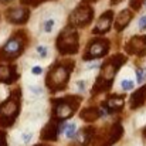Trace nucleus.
Instances as JSON below:
<instances>
[{
    "label": "nucleus",
    "instance_id": "obj_13",
    "mask_svg": "<svg viewBox=\"0 0 146 146\" xmlns=\"http://www.w3.org/2000/svg\"><path fill=\"white\" fill-rule=\"evenodd\" d=\"M17 80V72L14 65H4L0 64V82L4 84H11L13 81Z\"/></svg>",
    "mask_w": 146,
    "mask_h": 146
},
{
    "label": "nucleus",
    "instance_id": "obj_7",
    "mask_svg": "<svg viewBox=\"0 0 146 146\" xmlns=\"http://www.w3.org/2000/svg\"><path fill=\"white\" fill-rule=\"evenodd\" d=\"M92 16H94L92 7L88 4H81L72 11V14L70 17V24L75 26V27H84L91 23Z\"/></svg>",
    "mask_w": 146,
    "mask_h": 146
},
{
    "label": "nucleus",
    "instance_id": "obj_35",
    "mask_svg": "<svg viewBox=\"0 0 146 146\" xmlns=\"http://www.w3.org/2000/svg\"><path fill=\"white\" fill-rule=\"evenodd\" d=\"M36 146H47V145H36Z\"/></svg>",
    "mask_w": 146,
    "mask_h": 146
},
{
    "label": "nucleus",
    "instance_id": "obj_6",
    "mask_svg": "<svg viewBox=\"0 0 146 146\" xmlns=\"http://www.w3.org/2000/svg\"><path fill=\"white\" fill-rule=\"evenodd\" d=\"M26 43V37L23 33H17L14 37H11L6 46L3 47L1 52H0V58L3 60H13L16 57H19L23 52V47Z\"/></svg>",
    "mask_w": 146,
    "mask_h": 146
},
{
    "label": "nucleus",
    "instance_id": "obj_17",
    "mask_svg": "<svg viewBox=\"0 0 146 146\" xmlns=\"http://www.w3.org/2000/svg\"><path fill=\"white\" fill-rule=\"evenodd\" d=\"M145 101H146V85L139 88L136 92H133V95L131 97V102L129 104H131L132 109H136V108L142 106L145 104Z\"/></svg>",
    "mask_w": 146,
    "mask_h": 146
},
{
    "label": "nucleus",
    "instance_id": "obj_23",
    "mask_svg": "<svg viewBox=\"0 0 146 146\" xmlns=\"http://www.w3.org/2000/svg\"><path fill=\"white\" fill-rule=\"evenodd\" d=\"M145 77H146V70L145 68H138V70H136V80H138L139 84L143 82Z\"/></svg>",
    "mask_w": 146,
    "mask_h": 146
},
{
    "label": "nucleus",
    "instance_id": "obj_15",
    "mask_svg": "<svg viewBox=\"0 0 146 146\" xmlns=\"http://www.w3.org/2000/svg\"><path fill=\"white\" fill-rule=\"evenodd\" d=\"M123 104H125V98L121 97V95H112L109 97L105 102H104V106L111 112H116V111H121L123 108Z\"/></svg>",
    "mask_w": 146,
    "mask_h": 146
},
{
    "label": "nucleus",
    "instance_id": "obj_11",
    "mask_svg": "<svg viewBox=\"0 0 146 146\" xmlns=\"http://www.w3.org/2000/svg\"><path fill=\"white\" fill-rule=\"evenodd\" d=\"M29 14H30V11L24 7L11 9L7 13V20L13 24H24L29 20Z\"/></svg>",
    "mask_w": 146,
    "mask_h": 146
},
{
    "label": "nucleus",
    "instance_id": "obj_32",
    "mask_svg": "<svg viewBox=\"0 0 146 146\" xmlns=\"http://www.w3.org/2000/svg\"><path fill=\"white\" fill-rule=\"evenodd\" d=\"M119 1H122V0H111V4H118Z\"/></svg>",
    "mask_w": 146,
    "mask_h": 146
},
{
    "label": "nucleus",
    "instance_id": "obj_20",
    "mask_svg": "<svg viewBox=\"0 0 146 146\" xmlns=\"http://www.w3.org/2000/svg\"><path fill=\"white\" fill-rule=\"evenodd\" d=\"M75 132H77V125H75V123H70V125L65 126V136H67L68 139L74 138V136H75Z\"/></svg>",
    "mask_w": 146,
    "mask_h": 146
},
{
    "label": "nucleus",
    "instance_id": "obj_26",
    "mask_svg": "<svg viewBox=\"0 0 146 146\" xmlns=\"http://www.w3.org/2000/svg\"><path fill=\"white\" fill-rule=\"evenodd\" d=\"M44 0H21V4H31V6H38Z\"/></svg>",
    "mask_w": 146,
    "mask_h": 146
},
{
    "label": "nucleus",
    "instance_id": "obj_24",
    "mask_svg": "<svg viewBox=\"0 0 146 146\" xmlns=\"http://www.w3.org/2000/svg\"><path fill=\"white\" fill-rule=\"evenodd\" d=\"M37 54H38L41 58H46L47 54H48V50H47L46 46H38V47H37Z\"/></svg>",
    "mask_w": 146,
    "mask_h": 146
},
{
    "label": "nucleus",
    "instance_id": "obj_31",
    "mask_svg": "<svg viewBox=\"0 0 146 146\" xmlns=\"http://www.w3.org/2000/svg\"><path fill=\"white\" fill-rule=\"evenodd\" d=\"M77 84H78V88H80L81 91H84V88H85V82H84V81H78Z\"/></svg>",
    "mask_w": 146,
    "mask_h": 146
},
{
    "label": "nucleus",
    "instance_id": "obj_30",
    "mask_svg": "<svg viewBox=\"0 0 146 146\" xmlns=\"http://www.w3.org/2000/svg\"><path fill=\"white\" fill-rule=\"evenodd\" d=\"M0 146H7V143H6V135L3 132H0Z\"/></svg>",
    "mask_w": 146,
    "mask_h": 146
},
{
    "label": "nucleus",
    "instance_id": "obj_19",
    "mask_svg": "<svg viewBox=\"0 0 146 146\" xmlns=\"http://www.w3.org/2000/svg\"><path fill=\"white\" fill-rule=\"evenodd\" d=\"M99 116H101V112L98 111L97 108H94V106L85 108V109H82V112H81V119H84V121H87V122H94V121H97Z\"/></svg>",
    "mask_w": 146,
    "mask_h": 146
},
{
    "label": "nucleus",
    "instance_id": "obj_10",
    "mask_svg": "<svg viewBox=\"0 0 146 146\" xmlns=\"http://www.w3.org/2000/svg\"><path fill=\"white\" fill-rule=\"evenodd\" d=\"M64 128H65L64 125H62V126L58 125V119L52 118V121L43 129V132H41V139H43V141H57L58 133H61V132L64 131Z\"/></svg>",
    "mask_w": 146,
    "mask_h": 146
},
{
    "label": "nucleus",
    "instance_id": "obj_14",
    "mask_svg": "<svg viewBox=\"0 0 146 146\" xmlns=\"http://www.w3.org/2000/svg\"><path fill=\"white\" fill-rule=\"evenodd\" d=\"M112 16H113L112 11H106V13H104V14L99 17L97 26H95V29H94V33H95V34H104V33H106V31L109 30L111 23H112Z\"/></svg>",
    "mask_w": 146,
    "mask_h": 146
},
{
    "label": "nucleus",
    "instance_id": "obj_2",
    "mask_svg": "<svg viewBox=\"0 0 146 146\" xmlns=\"http://www.w3.org/2000/svg\"><path fill=\"white\" fill-rule=\"evenodd\" d=\"M72 67H74V62H65V64H57L50 70L47 75V87L52 92L61 91L67 87Z\"/></svg>",
    "mask_w": 146,
    "mask_h": 146
},
{
    "label": "nucleus",
    "instance_id": "obj_29",
    "mask_svg": "<svg viewBox=\"0 0 146 146\" xmlns=\"http://www.w3.org/2000/svg\"><path fill=\"white\" fill-rule=\"evenodd\" d=\"M21 139H23V142H24V143H27V142L31 139V133H30V132H27V133L24 132V133H23V136H21Z\"/></svg>",
    "mask_w": 146,
    "mask_h": 146
},
{
    "label": "nucleus",
    "instance_id": "obj_12",
    "mask_svg": "<svg viewBox=\"0 0 146 146\" xmlns=\"http://www.w3.org/2000/svg\"><path fill=\"white\" fill-rule=\"evenodd\" d=\"M122 133H123V129H122L121 123H113V125H112V128H111V129L106 132V135L102 138V143H101V146L113 145L116 141H119V139H121Z\"/></svg>",
    "mask_w": 146,
    "mask_h": 146
},
{
    "label": "nucleus",
    "instance_id": "obj_16",
    "mask_svg": "<svg viewBox=\"0 0 146 146\" xmlns=\"http://www.w3.org/2000/svg\"><path fill=\"white\" fill-rule=\"evenodd\" d=\"M131 20H132V13H131L129 10H122V11L116 16V20H115V29H116L118 31L123 30V29L129 24Z\"/></svg>",
    "mask_w": 146,
    "mask_h": 146
},
{
    "label": "nucleus",
    "instance_id": "obj_22",
    "mask_svg": "<svg viewBox=\"0 0 146 146\" xmlns=\"http://www.w3.org/2000/svg\"><path fill=\"white\" fill-rule=\"evenodd\" d=\"M133 85H135V84H133L132 80H122V82H121V87H122V90H125V91L132 90Z\"/></svg>",
    "mask_w": 146,
    "mask_h": 146
},
{
    "label": "nucleus",
    "instance_id": "obj_18",
    "mask_svg": "<svg viewBox=\"0 0 146 146\" xmlns=\"http://www.w3.org/2000/svg\"><path fill=\"white\" fill-rule=\"evenodd\" d=\"M94 133H95L94 128H91V126L84 128V129L80 132V135H78V142L82 146H88L91 143L92 138H94Z\"/></svg>",
    "mask_w": 146,
    "mask_h": 146
},
{
    "label": "nucleus",
    "instance_id": "obj_27",
    "mask_svg": "<svg viewBox=\"0 0 146 146\" xmlns=\"http://www.w3.org/2000/svg\"><path fill=\"white\" fill-rule=\"evenodd\" d=\"M138 26H139L141 29L146 30V16H143V17H141V19H139V21H138Z\"/></svg>",
    "mask_w": 146,
    "mask_h": 146
},
{
    "label": "nucleus",
    "instance_id": "obj_28",
    "mask_svg": "<svg viewBox=\"0 0 146 146\" xmlns=\"http://www.w3.org/2000/svg\"><path fill=\"white\" fill-rule=\"evenodd\" d=\"M31 72H33V75H40V74L43 72V68H41V67H33Z\"/></svg>",
    "mask_w": 146,
    "mask_h": 146
},
{
    "label": "nucleus",
    "instance_id": "obj_21",
    "mask_svg": "<svg viewBox=\"0 0 146 146\" xmlns=\"http://www.w3.org/2000/svg\"><path fill=\"white\" fill-rule=\"evenodd\" d=\"M54 24H55L54 19H46L44 23H43V30H44L46 33H51L52 29H54Z\"/></svg>",
    "mask_w": 146,
    "mask_h": 146
},
{
    "label": "nucleus",
    "instance_id": "obj_33",
    "mask_svg": "<svg viewBox=\"0 0 146 146\" xmlns=\"http://www.w3.org/2000/svg\"><path fill=\"white\" fill-rule=\"evenodd\" d=\"M143 136L146 138V128H145V131H143Z\"/></svg>",
    "mask_w": 146,
    "mask_h": 146
},
{
    "label": "nucleus",
    "instance_id": "obj_5",
    "mask_svg": "<svg viewBox=\"0 0 146 146\" xmlns=\"http://www.w3.org/2000/svg\"><path fill=\"white\" fill-rule=\"evenodd\" d=\"M57 48L61 54H75L78 51V34L72 27H67L60 33Z\"/></svg>",
    "mask_w": 146,
    "mask_h": 146
},
{
    "label": "nucleus",
    "instance_id": "obj_8",
    "mask_svg": "<svg viewBox=\"0 0 146 146\" xmlns=\"http://www.w3.org/2000/svg\"><path fill=\"white\" fill-rule=\"evenodd\" d=\"M108 50H109V43L106 40L97 38L88 46L87 54L84 55V60H94V58L104 57L108 52Z\"/></svg>",
    "mask_w": 146,
    "mask_h": 146
},
{
    "label": "nucleus",
    "instance_id": "obj_4",
    "mask_svg": "<svg viewBox=\"0 0 146 146\" xmlns=\"http://www.w3.org/2000/svg\"><path fill=\"white\" fill-rule=\"evenodd\" d=\"M80 97H68V98H61V99H54L52 101V118L58 119V121H64L68 119L70 116L74 115V112L77 111L78 105H80Z\"/></svg>",
    "mask_w": 146,
    "mask_h": 146
},
{
    "label": "nucleus",
    "instance_id": "obj_1",
    "mask_svg": "<svg viewBox=\"0 0 146 146\" xmlns=\"http://www.w3.org/2000/svg\"><path fill=\"white\" fill-rule=\"evenodd\" d=\"M125 60H126V58H125L122 54H116V55H113L112 58H109V60L102 65L101 74H99V77L97 78V82H95V85H94V88H92V92H95V94L104 92V91H106V90L111 87L116 71H118L119 67L125 62Z\"/></svg>",
    "mask_w": 146,
    "mask_h": 146
},
{
    "label": "nucleus",
    "instance_id": "obj_34",
    "mask_svg": "<svg viewBox=\"0 0 146 146\" xmlns=\"http://www.w3.org/2000/svg\"><path fill=\"white\" fill-rule=\"evenodd\" d=\"M1 1H11V0H1Z\"/></svg>",
    "mask_w": 146,
    "mask_h": 146
},
{
    "label": "nucleus",
    "instance_id": "obj_9",
    "mask_svg": "<svg viewBox=\"0 0 146 146\" xmlns=\"http://www.w3.org/2000/svg\"><path fill=\"white\" fill-rule=\"evenodd\" d=\"M126 51L129 54L143 55L146 52V36H135V37H132L128 41V44H126Z\"/></svg>",
    "mask_w": 146,
    "mask_h": 146
},
{
    "label": "nucleus",
    "instance_id": "obj_25",
    "mask_svg": "<svg viewBox=\"0 0 146 146\" xmlns=\"http://www.w3.org/2000/svg\"><path fill=\"white\" fill-rule=\"evenodd\" d=\"M142 3H143V0H131V7L133 10H139L142 7Z\"/></svg>",
    "mask_w": 146,
    "mask_h": 146
},
{
    "label": "nucleus",
    "instance_id": "obj_3",
    "mask_svg": "<svg viewBox=\"0 0 146 146\" xmlns=\"http://www.w3.org/2000/svg\"><path fill=\"white\" fill-rule=\"evenodd\" d=\"M20 111V91L17 90L0 105V126H10Z\"/></svg>",
    "mask_w": 146,
    "mask_h": 146
}]
</instances>
